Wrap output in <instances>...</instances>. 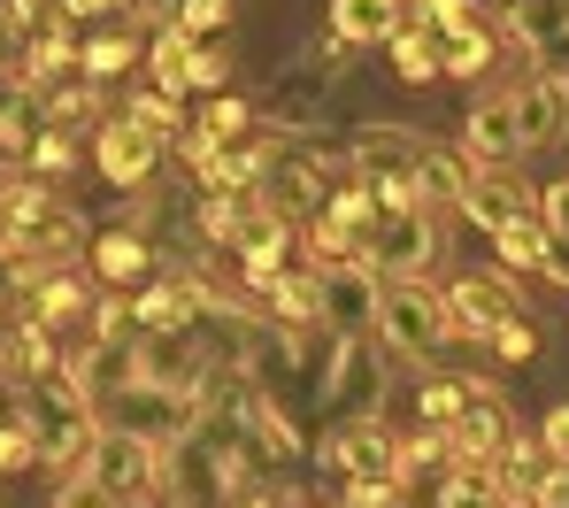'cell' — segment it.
<instances>
[{
  "instance_id": "7c38bea8",
  "label": "cell",
  "mask_w": 569,
  "mask_h": 508,
  "mask_svg": "<svg viewBox=\"0 0 569 508\" xmlns=\"http://www.w3.org/2000/svg\"><path fill=\"white\" fill-rule=\"evenodd\" d=\"M378 262H385V278H416L431 262V216L423 208H400V216H385L370 231V270Z\"/></svg>"
},
{
  "instance_id": "f1b7e54d",
  "label": "cell",
  "mask_w": 569,
  "mask_h": 508,
  "mask_svg": "<svg viewBox=\"0 0 569 508\" xmlns=\"http://www.w3.org/2000/svg\"><path fill=\"white\" fill-rule=\"evenodd\" d=\"M131 116H139V123H154L162 139H186V131H192V116H186V101H178V86H154V78L139 86Z\"/></svg>"
},
{
  "instance_id": "836d02e7",
  "label": "cell",
  "mask_w": 569,
  "mask_h": 508,
  "mask_svg": "<svg viewBox=\"0 0 569 508\" xmlns=\"http://www.w3.org/2000/svg\"><path fill=\"white\" fill-rule=\"evenodd\" d=\"M0 462H8V470H23V462H47V455H39V431H31V416H23V408H8V431H0Z\"/></svg>"
},
{
  "instance_id": "3957f363",
  "label": "cell",
  "mask_w": 569,
  "mask_h": 508,
  "mask_svg": "<svg viewBox=\"0 0 569 508\" xmlns=\"http://www.w3.org/2000/svg\"><path fill=\"white\" fill-rule=\"evenodd\" d=\"M378 331L400 347V355H439L455 339V316H447V293H423L416 278H385V308Z\"/></svg>"
},
{
  "instance_id": "d4e9b609",
  "label": "cell",
  "mask_w": 569,
  "mask_h": 508,
  "mask_svg": "<svg viewBox=\"0 0 569 508\" xmlns=\"http://www.w3.org/2000/svg\"><path fill=\"white\" fill-rule=\"evenodd\" d=\"M47 131H54V123H47V108L31 101V86H8V116H0V147H8V162H23Z\"/></svg>"
},
{
  "instance_id": "277c9868",
  "label": "cell",
  "mask_w": 569,
  "mask_h": 508,
  "mask_svg": "<svg viewBox=\"0 0 569 508\" xmlns=\"http://www.w3.org/2000/svg\"><path fill=\"white\" fill-rule=\"evenodd\" d=\"M270 162H278V147H270V131H262V123H254V131H239V139H208V147H192V170H200V186H208V193H254Z\"/></svg>"
},
{
  "instance_id": "44dd1931",
  "label": "cell",
  "mask_w": 569,
  "mask_h": 508,
  "mask_svg": "<svg viewBox=\"0 0 569 508\" xmlns=\"http://www.w3.org/2000/svg\"><path fill=\"white\" fill-rule=\"evenodd\" d=\"M39 108H47V123H54V131L93 123V116H100V78H86V70H62V78H47V86H39Z\"/></svg>"
},
{
  "instance_id": "d6986e66",
  "label": "cell",
  "mask_w": 569,
  "mask_h": 508,
  "mask_svg": "<svg viewBox=\"0 0 569 508\" xmlns=\"http://www.w3.org/2000/svg\"><path fill=\"white\" fill-rule=\"evenodd\" d=\"M392 70H400L408 86L439 78V70H447V23H423V16H408V31H392Z\"/></svg>"
},
{
  "instance_id": "ffe728a7",
  "label": "cell",
  "mask_w": 569,
  "mask_h": 508,
  "mask_svg": "<svg viewBox=\"0 0 569 508\" xmlns=\"http://www.w3.org/2000/svg\"><path fill=\"white\" fill-rule=\"evenodd\" d=\"M93 270L108 278V286H154L162 270H154V247L139 239V231H108V239H93Z\"/></svg>"
},
{
  "instance_id": "ee69618b",
  "label": "cell",
  "mask_w": 569,
  "mask_h": 508,
  "mask_svg": "<svg viewBox=\"0 0 569 508\" xmlns=\"http://www.w3.org/2000/svg\"><path fill=\"white\" fill-rule=\"evenodd\" d=\"M547 278H555V286H569V239H555V255H547Z\"/></svg>"
},
{
  "instance_id": "b9f144b4",
  "label": "cell",
  "mask_w": 569,
  "mask_h": 508,
  "mask_svg": "<svg viewBox=\"0 0 569 508\" xmlns=\"http://www.w3.org/2000/svg\"><path fill=\"white\" fill-rule=\"evenodd\" d=\"M539 439H547V455H562V462H569V408L547 416V431H539Z\"/></svg>"
},
{
  "instance_id": "f6af8a7d",
  "label": "cell",
  "mask_w": 569,
  "mask_h": 508,
  "mask_svg": "<svg viewBox=\"0 0 569 508\" xmlns=\"http://www.w3.org/2000/svg\"><path fill=\"white\" fill-rule=\"evenodd\" d=\"M347 508H355V501H347Z\"/></svg>"
},
{
  "instance_id": "2e32d148",
  "label": "cell",
  "mask_w": 569,
  "mask_h": 508,
  "mask_svg": "<svg viewBox=\"0 0 569 508\" xmlns=\"http://www.w3.org/2000/svg\"><path fill=\"white\" fill-rule=\"evenodd\" d=\"M569 123V86L562 78H531L523 93H516V131H523V155H539V147H555Z\"/></svg>"
},
{
  "instance_id": "30bf717a",
  "label": "cell",
  "mask_w": 569,
  "mask_h": 508,
  "mask_svg": "<svg viewBox=\"0 0 569 508\" xmlns=\"http://www.w3.org/2000/svg\"><path fill=\"white\" fill-rule=\"evenodd\" d=\"M462 155H470L477 170H508V162L523 155V131H516V93H492V101L470 108V123H462Z\"/></svg>"
},
{
  "instance_id": "d6a6232c",
  "label": "cell",
  "mask_w": 569,
  "mask_h": 508,
  "mask_svg": "<svg viewBox=\"0 0 569 508\" xmlns=\"http://www.w3.org/2000/svg\"><path fill=\"white\" fill-rule=\"evenodd\" d=\"M47 208H54V186H47V178H23V170L8 178V231H23V223H39Z\"/></svg>"
},
{
  "instance_id": "484cf974",
  "label": "cell",
  "mask_w": 569,
  "mask_h": 508,
  "mask_svg": "<svg viewBox=\"0 0 569 508\" xmlns=\"http://www.w3.org/2000/svg\"><path fill=\"white\" fill-rule=\"evenodd\" d=\"M470 401H477V386H470V378H423V394H416V416H423L431 431H455Z\"/></svg>"
},
{
  "instance_id": "8fae6325",
  "label": "cell",
  "mask_w": 569,
  "mask_h": 508,
  "mask_svg": "<svg viewBox=\"0 0 569 508\" xmlns=\"http://www.w3.org/2000/svg\"><path fill=\"white\" fill-rule=\"evenodd\" d=\"M316 278H323V323H339V331L370 323L385 308V278L370 262H339V270H316Z\"/></svg>"
},
{
  "instance_id": "83f0119b",
  "label": "cell",
  "mask_w": 569,
  "mask_h": 508,
  "mask_svg": "<svg viewBox=\"0 0 569 508\" xmlns=\"http://www.w3.org/2000/svg\"><path fill=\"white\" fill-rule=\"evenodd\" d=\"M247 193H208L200 186V208H192V223H200V239H216V247H231L239 239V223H247Z\"/></svg>"
},
{
  "instance_id": "7a4b0ae2",
  "label": "cell",
  "mask_w": 569,
  "mask_h": 508,
  "mask_svg": "<svg viewBox=\"0 0 569 508\" xmlns=\"http://www.w3.org/2000/svg\"><path fill=\"white\" fill-rule=\"evenodd\" d=\"M108 431H131V439H154L162 455L200 431V394L186 386H154V378H139V386H123L116 401H108Z\"/></svg>"
},
{
  "instance_id": "cb8c5ba5",
  "label": "cell",
  "mask_w": 569,
  "mask_h": 508,
  "mask_svg": "<svg viewBox=\"0 0 569 508\" xmlns=\"http://www.w3.org/2000/svg\"><path fill=\"white\" fill-rule=\"evenodd\" d=\"M93 293H86V278H70V270H54V278H39L31 286V316L39 323H78V316H93Z\"/></svg>"
},
{
  "instance_id": "5bb4252c",
  "label": "cell",
  "mask_w": 569,
  "mask_h": 508,
  "mask_svg": "<svg viewBox=\"0 0 569 508\" xmlns=\"http://www.w3.org/2000/svg\"><path fill=\"white\" fill-rule=\"evenodd\" d=\"M447 316H455V331L492 339V331L516 323L523 308H516V293H508V278H455V286H447Z\"/></svg>"
},
{
  "instance_id": "603a6c76",
  "label": "cell",
  "mask_w": 569,
  "mask_h": 508,
  "mask_svg": "<svg viewBox=\"0 0 569 508\" xmlns=\"http://www.w3.org/2000/svg\"><path fill=\"white\" fill-rule=\"evenodd\" d=\"M492 255H500V270H547V255H555V231H547V216H523V223L492 231Z\"/></svg>"
},
{
  "instance_id": "4316f807",
  "label": "cell",
  "mask_w": 569,
  "mask_h": 508,
  "mask_svg": "<svg viewBox=\"0 0 569 508\" xmlns=\"http://www.w3.org/2000/svg\"><path fill=\"white\" fill-rule=\"evenodd\" d=\"M192 47H200V39H192L186 23H162V39H154V54H147V78H154V86H178V93H186Z\"/></svg>"
},
{
  "instance_id": "f546056e",
  "label": "cell",
  "mask_w": 569,
  "mask_h": 508,
  "mask_svg": "<svg viewBox=\"0 0 569 508\" xmlns=\"http://www.w3.org/2000/svg\"><path fill=\"white\" fill-rule=\"evenodd\" d=\"M131 62H139V39H131V31H93V39H86V54H78V70L100 78V86H108L116 70H131Z\"/></svg>"
},
{
  "instance_id": "4fadbf2b",
  "label": "cell",
  "mask_w": 569,
  "mask_h": 508,
  "mask_svg": "<svg viewBox=\"0 0 569 508\" xmlns=\"http://www.w3.org/2000/svg\"><path fill=\"white\" fill-rule=\"evenodd\" d=\"M139 331H186L208 316V286L186 278V270H170V278H154V286H139Z\"/></svg>"
},
{
  "instance_id": "6da1fadb",
  "label": "cell",
  "mask_w": 569,
  "mask_h": 508,
  "mask_svg": "<svg viewBox=\"0 0 569 508\" xmlns=\"http://www.w3.org/2000/svg\"><path fill=\"white\" fill-rule=\"evenodd\" d=\"M16 408L31 416V431H39V455L54 462V470H86V455H93L100 439V416L93 401L70 386V378H47V386H23Z\"/></svg>"
},
{
  "instance_id": "60d3db41",
  "label": "cell",
  "mask_w": 569,
  "mask_h": 508,
  "mask_svg": "<svg viewBox=\"0 0 569 508\" xmlns=\"http://www.w3.org/2000/svg\"><path fill=\"white\" fill-rule=\"evenodd\" d=\"M54 508H123V501H108L93 478H78V486H62V501H54Z\"/></svg>"
},
{
  "instance_id": "8992f818",
  "label": "cell",
  "mask_w": 569,
  "mask_h": 508,
  "mask_svg": "<svg viewBox=\"0 0 569 508\" xmlns=\"http://www.w3.org/2000/svg\"><path fill=\"white\" fill-rule=\"evenodd\" d=\"M447 439H455V470H500V462L516 455V416H508L500 394L477 386V401L462 408V424H455Z\"/></svg>"
},
{
  "instance_id": "5b68a950",
  "label": "cell",
  "mask_w": 569,
  "mask_h": 508,
  "mask_svg": "<svg viewBox=\"0 0 569 508\" xmlns=\"http://www.w3.org/2000/svg\"><path fill=\"white\" fill-rule=\"evenodd\" d=\"M93 162H100L108 186H147L162 170V131L139 123V116H108L93 131Z\"/></svg>"
},
{
  "instance_id": "74e56055",
  "label": "cell",
  "mask_w": 569,
  "mask_h": 508,
  "mask_svg": "<svg viewBox=\"0 0 569 508\" xmlns=\"http://www.w3.org/2000/svg\"><path fill=\"white\" fill-rule=\"evenodd\" d=\"M531 347H539V339H531V323H523V316L492 331V355H508V362H531Z\"/></svg>"
},
{
  "instance_id": "1f68e13d",
  "label": "cell",
  "mask_w": 569,
  "mask_h": 508,
  "mask_svg": "<svg viewBox=\"0 0 569 508\" xmlns=\"http://www.w3.org/2000/svg\"><path fill=\"white\" fill-rule=\"evenodd\" d=\"M247 431H254V455H270V462H284V455L300 447V431H292V424H284V408H270V401H254Z\"/></svg>"
},
{
  "instance_id": "9a60e30c",
  "label": "cell",
  "mask_w": 569,
  "mask_h": 508,
  "mask_svg": "<svg viewBox=\"0 0 569 508\" xmlns=\"http://www.w3.org/2000/svg\"><path fill=\"white\" fill-rule=\"evenodd\" d=\"M0 370H8V386L23 394V386H47V370H54V347H47V323L23 308L16 293V316H8V347H0Z\"/></svg>"
},
{
  "instance_id": "ac0fdd59",
  "label": "cell",
  "mask_w": 569,
  "mask_h": 508,
  "mask_svg": "<svg viewBox=\"0 0 569 508\" xmlns=\"http://www.w3.org/2000/svg\"><path fill=\"white\" fill-rule=\"evenodd\" d=\"M462 216L485 223V231H508V223H523V216H531V193H523L508 170H477L470 193H462Z\"/></svg>"
},
{
  "instance_id": "4dcf8cb0",
  "label": "cell",
  "mask_w": 569,
  "mask_h": 508,
  "mask_svg": "<svg viewBox=\"0 0 569 508\" xmlns=\"http://www.w3.org/2000/svg\"><path fill=\"white\" fill-rule=\"evenodd\" d=\"M447 70H455V78H485V70H492V31H485V23H455V31H447Z\"/></svg>"
},
{
  "instance_id": "8d00e7d4",
  "label": "cell",
  "mask_w": 569,
  "mask_h": 508,
  "mask_svg": "<svg viewBox=\"0 0 569 508\" xmlns=\"http://www.w3.org/2000/svg\"><path fill=\"white\" fill-rule=\"evenodd\" d=\"M223 16H231L223 0H186V8H178V23H186L192 39H208V31H223Z\"/></svg>"
},
{
  "instance_id": "52a82bcc",
  "label": "cell",
  "mask_w": 569,
  "mask_h": 508,
  "mask_svg": "<svg viewBox=\"0 0 569 508\" xmlns=\"http://www.w3.org/2000/svg\"><path fill=\"white\" fill-rule=\"evenodd\" d=\"M323 470H339L347 486H362V478H400V439L378 431V416H370V424H339V431L323 439Z\"/></svg>"
},
{
  "instance_id": "ab89813d",
  "label": "cell",
  "mask_w": 569,
  "mask_h": 508,
  "mask_svg": "<svg viewBox=\"0 0 569 508\" xmlns=\"http://www.w3.org/2000/svg\"><path fill=\"white\" fill-rule=\"evenodd\" d=\"M62 8H47V0H8V31H39V23H54Z\"/></svg>"
},
{
  "instance_id": "7402d4cb",
  "label": "cell",
  "mask_w": 569,
  "mask_h": 508,
  "mask_svg": "<svg viewBox=\"0 0 569 508\" xmlns=\"http://www.w3.org/2000/svg\"><path fill=\"white\" fill-rule=\"evenodd\" d=\"M470 178H477V170L462 162V155H439V147H423V162H416V201H423V208H439V201L462 208Z\"/></svg>"
},
{
  "instance_id": "7bdbcfd3",
  "label": "cell",
  "mask_w": 569,
  "mask_h": 508,
  "mask_svg": "<svg viewBox=\"0 0 569 508\" xmlns=\"http://www.w3.org/2000/svg\"><path fill=\"white\" fill-rule=\"evenodd\" d=\"M62 16L70 23H100V16H116V0H62Z\"/></svg>"
},
{
  "instance_id": "d590c367",
  "label": "cell",
  "mask_w": 569,
  "mask_h": 508,
  "mask_svg": "<svg viewBox=\"0 0 569 508\" xmlns=\"http://www.w3.org/2000/svg\"><path fill=\"white\" fill-rule=\"evenodd\" d=\"M78 162V147H70V131H47L39 147H31V178H62Z\"/></svg>"
},
{
  "instance_id": "ba28073f",
  "label": "cell",
  "mask_w": 569,
  "mask_h": 508,
  "mask_svg": "<svg viewBox=\"0 0 569 508\" xmlns=\"http://www.w3.org/2000/svg\"><path fill=\"white\" fill-rule=\"evenodd\" d=\"M139 370H147V378H154V386H200V378H208V370H216V355H208V339H200V331H139Z\"/></svg>"
},
{
  "instance_id": "9c48e42d",
  "label": "cell",
  "mask_w": 569,
  "mask_h": 508,
  "mask_svg": "<svg viewBox=\"0 0 569 508\" xmlns=\"http://www.w3.org/2000/svg\"><path fill=\"white\" fill-rule=\"evenodd\" d=\"M378 401H385L378 347H362V339H347V331H339V355H331V408H339L347 424H370Z\"/></svg>"
},
{
  "instance_id": "e575fe53",
  "label": "cell",
  "mask_w": 569,
  "mask_h": 508,
  "mask_svg": "<svg viewBox=\"0 0 569 508\" xmlns=\"http://www.w3.org/2000/svg\"><path fill=\"white\" fill-rule=\"evenodd\" d=\"M223 70H231V62H223V47H208V39H200V47H192V70H186V93H223Z\"/></svg>"
},
{
  "instance_id": "e0dca14e",
  "label": "cell",
  "mask_w": 569,
  "mask_h": 508,
  "mask_svg": "<svg viewBox=\"0 0 569 508\" xmlns=\"http://www.w3.org/2000/svg\"><path fill=\"white\" fill-rule=\"evenodd\" d=\"M408 16L416 8H400V0H331V39L339 47H370V39L392 47V31H408Z\"/></svg>"
},
{
  "instance_id": "f35d334b",
  "label": "cell",
  "mask_w": 569,
  "mask_h": 508,
  "mask_svg": "<svg viewBox=\"0 0 569 508\" xmlns=\"http://www.w3.org/2000/svg\"><path fill=\"white\" fill-rule=\"evenodd\" d=\"M539 216H547V231H555V239H569V178L539 193Z\"/></svg>"
}]
</instances>
